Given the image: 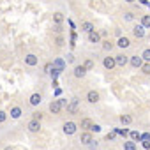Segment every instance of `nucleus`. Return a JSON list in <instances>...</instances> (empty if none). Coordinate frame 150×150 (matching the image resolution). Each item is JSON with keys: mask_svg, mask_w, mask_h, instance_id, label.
<instances>
[{"mask_svg": "<svg viewBox=\"0 0 150 150\" xmlns=\"http://www.w3.org/2000/svg\"><path fill=\"white\" fill-rule=\"evenodd\" d=\"M81 30L87 32V34H90V32H94V25L90 21H85V23H81Z\"/></svg>", "mask_w": 150, "mask_h": 150, "instance_id": "18", "label": "nucleus"}, {"mask_svg": "<svg viewBox=\"0 0 150 150\" xmlns=\"http://www.w3.org/2000/svg\"><path fill=\"white\" fill-rule=\"evenodd\" d=\"M25 64H27V65H30V67L37 65V57H35L34 53H28V55L25 57Z\"/></svg>", "mask_w": 150, "mask_h": 150, "instance_id": "11", "label": "nucleus"}, {"mask_svg": "<svg viewBox=\"0 0 150 150\" xmlns=\"http://www.w3.org/2000/svg\"><path fill=\"white\" fill-rule=\"evenodd\" d=\"M71 44H72V46L76 44V32H74V30H72V34H71Z\"/></svg>", "mask_w": 150, "mask_h": 150, "instance_id": "33", "label": "nucleus"}, {"mask_svg": "<svg viewBox=\"0 0 150 150\" xmlns=\"http://www.w3.org/2000/svg\"><path fill=\"white\" fill-rule=\"evenodd\" d=\"M141 57H143V60H145V62H150V48H146V50L141 53Z\"/></svg>", "mask_w": 150, "mask_h": 150, "instance_id": "26", "label": "nucleus"}, {"mask_svg": "<svg viewBox=\"0 0 150 150\" xmlns=\"http://www.w3.org/2000/svg\"><path fill=\"white\" fill-rule=\"evenodd\" d=\"M80 141L83 143V145H90L94 139H92V134H90V131H85V132H81V138H80Z\"/></svg>", "mask_w": 150, "mask_h": 150, "instance_id": "8", "label": "nucleus"}, {"mask_svg": "<svg viewBox=\"0 0 150 150\" xmlns=\"http://www.w3.org/2000/svg\"><path fill=\"white\" fill-rule=\"evenodd\" d=\"M124 150H136V141H125L124 143Z\"/></svg>", "mask_w": 150, "mask_h": 150, "instance_id": "22", "label": "nucleus"}, {"mask_svg": "<svg viewBox=\"0 0 150 150\" xmlns=\"http://www.w3.org/2000/svg\"><path fill=\"white\" fill-rule=\"evenodd\" d=\"M60 104H62L64 108H67V104H69V101H67V99H60Z\"/></svg>", "mask_w": 150, "mask_h": 150, "instance_id": "41", "label": "nucleus"}, {"mask_svg": "<svg viewBox=\"0 0 150 150\" xmlns=\"http://www.w3.org/2000/svg\"><path fill=\"white\" fill-rule=\"evenodd\" d=\"M53 21H55V25H60L64 21V14L62 13H55L53 14Z\"/></svg>", "mask_w": 150, "mask_h": 150, "instance_id": "21", "label": "nucleus"}, {"mask_svg": "<svg viewBox=\"0 0 150 150\" xmlns=\"http://www.w3.org/2000/svg\"><path fill=\"white\" fill-rule=\"evenodd\" d=\"M53 69H57V71H65V60L64 58H55L53 60Z\"/></svg>", "mask_w": 150, "mask_h": 150, "instance_id": "7", "label": "nucleus"}, {"mask_svg": "<svg viewBox=\"0 0 150 150\" xmlns=\"http://www.w3.org/2000/svg\"><path fill=\"white\" fill-rule=\"evenodd\" d=\"M67 62H69V64L74 62V55H72V53H67Z\"/></svg>", "mask_w": 150, "mask_h": 150, "instance_id": "37", "label": "nucleus"}, {"mask_svg": "<svg viewBox=\"0 0 150 150\" xmlns=\"http://www.w3.org/2000/svg\"><path fill=\"white\" fill-rule=\"evenodd\" d=\"M55 42H57V46H62V44H64V39H62V37H57Z\"/></svg>", "mask_w": 150, "mask_h": 150, "instance_id": "40", "label": "nucleus"}, {"mask_svg": "<svg viewBox=\"0 0 150 150\" xmlns=\"http://www.w3.org/2000/svg\"><path fill=\"white\" fill-rule=\"evenodd\" d=\"M129 136H131V139H132V141H141V134H139L138 131H131V132H129Z\"/></svg>", "mask_w": 150, "mask_h": 150, "instance_id": "23", "label": "nucleus"}, {"mask_svg": "<svg viewBox=\"0 0 150 150\" xmlns=\"http://www.w3.org/2000/svg\"><path fill=\"white\" fill-rule=\"evenodd\" d=\"M88 41H90V42H99V41H101V34L96 32V30L90 32V34H88Z\"/></svg>", "mask_w": 150, "mask_h": 150, "instance_id": "17", "label": "nucleus"}, {"mask_svg": "<svg viewBox=\"0 0 150 150\" xmlns=\"http://www.w3.org/2000/svg\"><path fill=\"white\" fill-rule=\"evenodd\" d=\"M50 74H51V78H53V80H55V78H57V76H58V74H60V71H57V69H53V71H51V72H50Z\"/></svg>", "mask_w": 150, "mask_h": 150, "instance_id": "36", "label": "nucleus"}, {"mask_svg": "<svg viewBox=\"0 0 150 150\" xmlns=\"http://www.w3.org/2000/svg\"><path fill=\"white\" fill-rule=\"evenodd\" d=\"M131 122H132V117H131V115H127V113H125V115H120V124H122V125H127V124H131Z\"/></svg>", "mask_w": 150, "mask_h": 150, "instance_id": "20", "label": "nucleus"}, {"mask_svg": "<svg viewBox=\"0 0 150 150\" xmlns=\"http://www.w3.org/2000/svg\"><path fill=\"white\" fill-rule=\"evenodd\" d=\"M129 62H131V65H132V67H136V69H138V67H141V65H143V57H141V55H139V57H138V55H134V57H131V58H129Z\"/></svg>", "mask_w": 150, "mask_h": 150, "instance_id": "6", "label": "nucleus"}, {"mask_svg": "<svg viewBox=\"0 0 150 150\" xmlns=\"http://www.w3.org/2000/svg\"><path fill=\"white\" fill-rule=\"evenodd\" d=\"M27 127H28L30 132H39V131H41V120H34V118H32Z\"/></svg>", "mask_w": 150, "mask_h": 150, "instance_id": "4", "label": "nucleus"}, {"mask_svg": "<svg viewBox=\"0 0 150 150\" xmlns=\"http://www.w3.org/2000/svg\"><path fill=\"white\" fill-rule=\"evenodd\" d=\"M115 132H117V134H120L122 138L129 136V129H120V127H117V129H115Z\"/></svg>", "mask_w": 150, "mask_h": 150, "instance_id": "25", "label": "nucleus"}, {"mask_svg": "<svg viewBox=\"0 0 150 150\" xmlns=\"http://www.w3.org/2000/svg\"><path fill=\"white\" fill-rule=\"evenodd\" d=\"M92 125H94V122H92L90 118H83V120H81V129H83V131H90Z\"/></svg>", "mask_w": 150, "mask_h": 150, "instance_id": "16", "label": "nucleus"}, {"mask_svg": "<svg viewBox=\"0 0 150 150\" xmlns=\"http://www.w3.org/2000/svg\"><path fill=\"white\" fill-rule=\"evenodd\" d=\"M20 117H21V108L20 106L11 108V118H20Z\"/></svg>", "mask_w": 150, "mask_h": 150, "instance_id": "19", "label": "nucleus"}, {"mask_svg": "<svg viewBox=\"0 0 150 150\" xmlns=\"http://www.w3.org/2000/svg\"><path fill=\"white\" fill-rule=\"evenodd\" d=\"M85 74H87V67L85 65H76L74 67V76L76 78H85Z\"/></svg>", "mask_w": 150, "mask_h": 150, "instance_id": "9", "label": "nucleus"}, {"mask_svg": "<svg viewBox=\"0 0 150 150\" xmlns=\"http://www.w3.org/2000/svg\"><path fill=\"white\" fill-rule=\"evenodd\" d=\"M141 25H143L145 28H150V16H148V14H145V16L141 18Z\"/></svg>", "mask_w": 150, "mask_h": 150, "instance_id": "24", "label": "nucleus"}, {"mask_svg": "<svg viewBox=\"0 0 150 150\" xmlns=\"http://www.w3.org/2000/svg\"><path fill=\"white\" fill-rule=\"evenodd\" d=\"M115 60H117V65L118 67H124V65H127V62H129V57H125V55H117L115 57Z\"/></svg>", "mask_w": 150, "mask_h": 150, "instance_id": "12", "label": "nucleus"}, {"mask_svg": "<svg viewBox=\"0 0 150 150\" xmlns=\"http://www.w3.org/2000/svg\"><path fill=\"white\" fill-rule=\"evenodd\" d=\"M32 118H34V120H41V118H42V113H34Z\"/></svg>", "mask_w": 150, "mask_h": 150, "instance_id": "38", "label": "nucleus"}, {"mask_svg": "<svg viewBox=\"0 0 150 150\" xmlns=\"http://www.w3.org/2000/svg\"><path fill=\"white\" fill-rule=\"evenodd\" d=\"M62 108H64V106L60 104V101H51V103H50V111L55 113V115H58V113L62 111Z\"/></svg>", "mask_w": 150, "mask_h": 150, "instance_id": "5", "label": "nucleus"}, {"mask_svg": "<svg viewBox=\"0 0 150 150\" xmlns=\"http://www.w3.org/2000/svg\"><path fill=\"white\" fill-rule=\"evenodd\" d=\"M132 18H134L132 13H125V14H124V20H125V21H132Z\"/></svg>", "mask_w": 150, "mask_h": 150, "instance_id": "31", "label": "nucleus"}, {"mask_svg": "<svg viewBox=\"0 0 150 150\" xmlns=\"http://www.w3.org/2000/svg\"><path fill=\"white\" fill-rule=\"evenodd\" d=\"M83 65H85V67H87V71H90V69H92V67H94V62H92V60H87V62H85V64H83Z\"/></svg>", "mask_w": 150, "mask_h": 150, "instance_id": "32", "label": "nucleus"}, {"mask_svg": "<svg viewBox=\"0 0 150 150\" xmlns=\"http://www.w3.org/2000/svg\"><path fill=\"white\" fill-rule=\"evenodd\" d=\"M76 129H78V125L74 124V122H65V124H64V132H65L67 136L74 134V132H76Z\"/></svg>", "mask_w": 150, "mask_h": 150, "instance_id": "2", "label": "nucleus"}, {"mask_svg": "<svg viewBox=\"0 0 150 150\" xmlns=\"http://www.w3.org/2000/svg\"><path fill=\"white\" fill-rule=\"evenodd\" d=\"M141 71H143L145 74H150V62H145V64L141 65Z\"/></svg>", "mask_w": 150, "mask_h": 150, "instance_id": "27", "label": "nucleus"}, {"mask_svg": "<svg viewBox=\"0 0 150 150\" xmlns=\"http://www.w3.org/2000/svg\"><path fill=\"white\" fill-rule=\"evenodd\" d=\"M143 148L145 150H150V141L148 139H143Z\"/></svg>", "mask_w": 150, "mask_h": 150, "instance_id": "35", "label": "nucleus"}, {"mask_svg": "<svg viewBox=\"0 0 150 150\" xmlns=\"http://www.w3.org/2000/svg\"><path fill=\"white\" fill-rule=\"evenodd\" d=\"M87 101H88V103H92V104H96V103L99 101V92H96V90H90V92L87 94Z\"/></svg>", "mask_w": 150, "mask_h": 150, "instance_id": "13", "label": "nucleus"}, {"mask_svg": "<svg viewBox=\"0 0 150 150\" xmlns=\"http://www.w3.org/2000/svg\"><path fill=\"white\" fill-rule=\"evenodd\" d=\"M99 131H101V125H97V124H94L90 129V132H99Z\"/></svg>", "mask_w": 150, "mask_h": 150, "instance_id": "34", "label": "nucleus"}, {"mask_svg": "<svg viewBox=\"0 0 150 150\" xmlns=\"http://www.w3.org/2000/svg\"><path fill=\"white\" fill-rule=\"evenodd\" d=\"M41 101H42L41 94H32V96H30V99H28V103H30L32 106H37V104H39Z\"/></svg>", "mask_w": 150, "mask_h": 150, "instance_id": "14", "label": "nucleus"}, {"mask_svg": "<svg viewBox=\"0 0 150 150\" xmlns=\"http://www.w3.org/2000/svg\"><path fill=\"white\" fill-rule=\"evenodd\" d=\"M143 139H148L150 141V132H145V134H141V141Z\"/></svg>", "mask_w": 150, "mask_h": 150, "instance_id": "39", "label": "nucleus"}, {"mask_svg": "<svg viewBox=\"0 0 150 150\" xmlns=\"http://www.w3.org/2000/svg\"><path fill=\"white\" fill-rule=\"evenodd\" d=\"M103 65H104L108 71L115 69V65H117V60H115V57H106V58L103 60Z\"/></svg>", "mask_w": 150, "mask_h": 150, "instance_id": "3", "label": "nucleus"}, {"mask_svg": "<svg viewBox=\"0 0 150 150\" xmlns=\"http://www.w3.org/2000/svg\"><path fill=\"white\" fill-rule=\"evenodd\" d=\"M53 30H55L57 34H60V32H62V27H60V25H55V28H53Z\"/></svg>", "mask_w": 150, "mask_h": 150, "instance_id": "42", "label": "nucleus"}, {"mask_svg": "<svg viewBox=\"0 0 150 150\" xmlns=\"http://www.w3.org/2000/svg\"><path fill=\"white\" fill-rule=\"evenodd\" d=\"M115 138H117V132H115V131H111V132L106 134V139H108V141H113Z\"/></svg>", "mask_w": 150, "mask_h": 150, "instance_id": "29", "label": "nucleus"}, {"mask_svg": "<svg viewBox=\"0 0 150 150\" xmlns=\"http://www.w3.org/2000/svg\"><path fill=\"white\" fill-rule=\"evenodd\" d=\"M67 113H71V115H76V113H80V101L74 97V99H71V103L67 104Z\"/></svg>", "mask_w": 150, "mask_h": 150, "instance_id": "1", "label": "nucleus"}, {"mask_svg": "<svg viewBox=\"0 0 150 150\" xmlns=\"http://www.w3.org/2000/svg\"><path fill=\"white\" fill-rule=\"evenodd\" d=\"M139 2H141L143 6H150V4H148V0H139Z\"/></svg>", "mask_w": 150, "mask_h": 150, "instance_id": "43", "label": "nucleus"}, {"mask_svg": "<svg viewBox=\"0 0 150 150\" xmlns=\"http://www.w3.org/2000/svg\"><path fill=\"white\" fill-rule=\"evenodd\" d=\"M129 44H131V41H129L127 37H122V35H120L118 41H117V46H118V48H127Z\"/></svg>", "mask_w": 150, "mask_h": 150, "instance_id": "15", "label": "nucleus"}, {"mask_svg": "<svg viewBox=\"0 0 150 150\" xmlns=\"http://www.w3.org/2000/svg\"><path fill=\"white\" fill-rule=\"evenodd\" d=\"M4 150H14V148H13V146H6Z\"/></svg>", "mask_w": 150, "mask_h": 150, "instance_id": "44", "label": "nucleus"}, {"mask_svg": "<svg viewBox=\"0 0 150 150\" xmlns=\"http://www.w3.org/2000/svg\"><path fill=\"white\" fill-rule=\"evenodd\" d=\"M6 118H7V113H6V111H0V124H4Z\"/></svg>", "mask_w": 150, "mask_h": 150, "instance_id": "30", "label": "nucleus"}, {"mask_svg": "<svg viewBox=\"0 0 150 150\" xmlns=\"http://www.w3.org/2000/svg\"><path fill=\"white\" fill-rule=\"evenodd\" d=\"M125 2H129V4H132V2H134V0H125Z\"/></svg>", "mask_w": 150, "mask_h": 150, "instance_id": "45", "label": "nucleus"}, {"mask_svg": "<svg viewBox=\"0 0 150 150\" xmlns=\"http://www.w3.org/2000/svg\"><path fill=\"white\" fill-rule=\"evenodd\" d=\"M132 34H134V37H138V39L145 37V27H143V25H136V27L132 28Z\"/></svg>", "mask_w": 150, "mask_h": 150, "instance_id": "10", "label": "nucleus"}, {"mask_svg": "<svg viewBox=\"0 0 150 150\" xmlns=\"http://www.w3.org/2000/svg\"><path fill=\"white\" fill-rule=\"evenodd\" d=\"M103 48H104L106 51H110V50L113 48V42H110V41H104V42H103Z\"/></svg>", "mask_w": 150, "mask_h": 150, "instance_id": "28", "label": "nucleus"}]
</instances>
